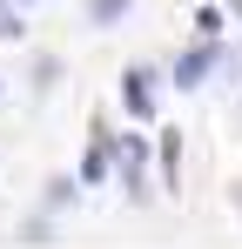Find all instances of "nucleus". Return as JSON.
I'll return each mask as SVG.
<instances>
[{
    "mask_svg": "<svg viewBox=\"0 0 242 249\" xmlns=\"http://www.w3.org/2000/svg\"><path fill=\"white\" fill-rule=\"evenodd\" d=\"M135 14V0H87V27H115Z\"/></svg>",
    "mask_w": 242,
    "mask_h": 249,
    "instance_id": "423d86ee",
    "label": "nucleus"
},
{
    "mask_svg": "<svg viewBox=\"0 0 242 249\" xmlns=\"http://www.w3.org/2000/svg\"><path fill=\"white\" fill-rule=\"evenodd\" d=\"M121 108L135 122H155V68H128L121 74Z\"/></svg>",
    "mask_w": 242,
    "mask_h": 249,
    "instance_id": "7ed1b4c3",
    "label": "nucleus"
},
{
    "mask_svg": "<svg viewBox=\"0 0 242 249\" xmlns=\"http://www.w3.org/2000/svg\"><path fill=\"white\" fill-rule=\"evenodd\" d=\"M236 209H242V189H236Z\"/></svg>",
    "mask_w": 242,
    "mask_h": 249,
    "instance_id": "9d476101",
    "label": "nucleus"
},
{
    "mask_svg": "<svg viewBox=\"0 0 242 249\" xmlns=\"http://www.w3.org/2000/svg\"><path fill=\"white\" fill-rule=\"evenodd\" d=\"M108 168H115V135L94 128V142H87V155H81V182L94 189V182H108Z\"/></svg>",
    "mask_w": 242,
    "mask_h": 249,
    "instance_id": "20e7f679",
    "label": "nucleus"
},
{
    "mask_svg": "<svg viewBox=\"0 0 242 249\" xmlns=\"http://www.w3.org/2000/svg\"><path fill=\"white\" fill-rule=\"evenodd\" d=\"M115 155H121V189L141 202L148 196V135H115Z\"/></svg>",
    "mask_w": 242,
    "mask_h": 249,
    "instance_id": "f03ea898",
    "label": "nucleus"
},
{
    "mask_svg": "<svg viewBox=\"0 0 242 249\" xmlns=\"http://www.w3.org/2000/svg\"><path fill=\"white\" fill-rule=\"evenodd\" d=\"M229 7H242V0H229Z\"/></svg>",
    "mask_w": 242,
    "mask_h": 249,
    "instance_id": "f8f14e48",
    "label": "nucleus"
},
{
    "mask_svg": "<svg viewBox=\"0 0 242 249\" xmlns=\"http://www.w3.org/2000/svg\"><path fill=\"white\" fill-rule=\"evenodd\" d=\"M61 202H74V182H68V175H54V182H47V209H61Z\"/></svg>",
    "mask_w": 242,
    "mask_h": 249,
    "instance_id": "1a4fd4ad",
    "label": "nucleus"
},
{
    "mask_svg": "<svg viewBox=\"0 0 242 249\" xmlns=\"http://www.w3.org/2000/svg\"><path fill=\"white\" fill-rule=\"evenodd\" d=\"M20 7H34V0H20Z\"/></svg>",
    "mask_w": 242,
    "mask_h": 249,
    "instance_id": "9b49d317",
    "label": "nucleus"
},
{
    "mask_svg": "<svg viewBox=\"0 0 242 249\" xmlns=\"http://www.w3.org/2000/svg\"><path fill=\"white\" fill-rule=\"evenodd\" d=\"M215 68H222V41H195V47H182V54H175V68H168V81L182 88V94H195V88L208 81Z\"/></svg>",
    "mask_w": 242,
    "mask_h": 249,
    "instance_id": "f257e3e1",
    "label": "nucleus"
},
{
    "mask_svg": "<svg viewBox=\"0 0 242 249\" xmlns=\"http://www.w3.org/2000/svg\"><path fill=\"white\" fill-rule=\"evenodd\" d=\"M161 189H182V135L161 128Z\"/></svg>",
    "mask_w": 242,
    "mask_h": 249,
    "instance_id": "39448f33",
    "label": "nucleus"
},
{
    "mask_svg": "<svg viewBox=\"0 0 242 249\" xmlns=\"http://www.w3.org/2000/svg\"><path fill=\"white\" fill-rule=\"evenodd\" d=\"M222 27H229V20H222L215 7H202V14H195V41H222Z\"/></svg>",
    "mask_w": 242,
    "mask_h": 249,
    "instance_id": "6e6552de",
    "label": "nucleus"
},
{
    "mask_svg": "<svg viewBox=\"0 0 242 249\" xmlns=\"http://www.w3.org/2000/svg\"><path fill=\"white\" fill-rule=\"evenodd\" d=\"M27 20H20V0H0V41H20Z\"/></svg>",
    "mask_w": 242,
    "mask_h": 249,
    "instance_id": "0eeeda50",
    "label": "nucleus"
}]
</instances>
